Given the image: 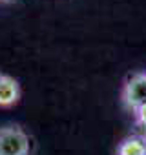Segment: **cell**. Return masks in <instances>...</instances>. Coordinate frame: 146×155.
I'll return each mask as SVG.
<instances>
[{
  "instance_id": "cell-7",
  "label": "cell",
  "mask_w": 146,
  "mask_h": 155,
  "mask_svg": "<svg viewBox=\"0 0 146 155\" xmlns=\"http://www.w3.org/2000/svg\"><path fill=\"white\" fill-rule=\"evenodd\" d=\"M2 4H11V2H15V0H0Z\"/></svg>"
},
{
  "instance_id": "cell-5",
  "label": "cell",
  "mask_w": 146,
  "mask_h": 155,
  "mask_svg": "<svg viewBox=\"0 0 146 155\" xmlns=\"http://www.w3.org/2000/svg\"><path fill=\"white\" fill-rule=\"evenodd\" d=\"M133 115H135L137 126H139V128H146V104H142L141 108H137V110L133 111Z\"/></svg>"
},
{
  "instance_id": "cell-6",
  "label": "cell",
  "mask_w": 146,
  "mask_h": 155,
  "mask_svg": "<svg viewBox=\"0 0 146 155\" xmlns=\"http://www.w3.org/2000/svg\"><path fill=\"white\" fill-rule=\"evenodd\" d=\"M141 137H142V139L146 140V128H142V133H141Z\"/></svg>"
},
{
  "instance_id": "cell-2",
  "label": "cell",
  "mask_w": 146,
  "mask_h": 155,
  "mask_svg": "<svg viewBox=\"0 0 146 155\" xmlns=\"http://www.w3.org/2000/svg\"><path fill=\"white\" fill-rule=\"evenodd\" d=\"M122 102L131 111L146 104V73H133L126 79L122 86Z\"/></svg>"
},
{
  "instance_id": "cell-4",
  "label": "cell",
  "mask_w": 146,
  "mask_h": 155,
  "mask_svg": "<svg viewBox=\"0 0 146 155\" xmlns=\"http://www.w3.org/2000/svg\"><path fill=\"white\" fill-rule=\"evenodd\" d=\"M117 155H146V140L141 135L126 137L117 146Z\"/></svg>"
},
{
  "instance_id": "cell-3",
  "label": "cell",
  "mask_w": 146,
  "mask_h": 155,
  "mask_svg": "<svg viewBox=\"0 0 146 155\" xmlns=\"http://www.w3.org/2000/svg\"><path fill=\"white\" fill-rule=\"evenodd\" d=\"M18 99H20V86H18V82L13 79V77L0 73V106L9 108V106L17 104Z\"/></svg>"
},
{
  "instance_id": "cell-1",
  "label": "cell",
  "mask_w": 146,
  "mask_h": 155,
  "mask_svg": "<svg viewBox=\"0 0 146 155\" xmlns=\"http://www.w3.org/2000/svg\"><path fill=\"white\" fill-rule=\"evenodd\" d=\"M31 140L29 135L15 124L0 128V155H29Z\"/></svg>"
}]
</instances>
